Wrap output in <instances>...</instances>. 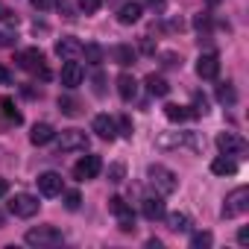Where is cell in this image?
Listing matches in <instances>:
<instances>
[{"label": "cell", "instance_id": "cell-19", "mask_svg": "<svg viewBox=\"0 0 249 249\" xmlns=\"http://www.w3.org/2000/svg\"><path fill=\"white\" fill-rule=\"evenodd\" d=\"M144 85H147V91H150L153 97H167V94H170L167 79H164V76H159V73H150V76L144 79Z\"/></svg>", "mask_w": 249, "mask_h": 249}, {"label": "cell", "instance_id": "cell-32", "mask_svg": "<svg viewBox=\"0 0 249 249\" xmlns=\"http://www.w3.org/2000/svg\"><path fill=\"white\" fill-rule=\"evenodd\" d=\"M100 6H103V0H79V9H82L85 15H94Z\"/></svg>", "mask_w": 249, "mask_h": 249}, {"label": "cell", "instance_id": "cell-33", "mask_svg": "<svg viewBox=\"0 0 249 249\" xmlns=\"http://www.w3.org/2000/svg\"><path fill=\"white\" fill-rule=\"evenodd\" d=\"M194 114H208V100L199 97V94L194 97V111H191V117H194Z\"/></svg>", "mask_w": 249, "mask_h": 249}, {"label": "cell", "instance_id": "cell-21", "mask_svg": "<svg viewBox=\"0 0 249 249\" xmlns=\"http://www.w3.org/2000/svg\"><path fill=\"white\" fill-rule=\"evenodd\" d=\"M211 173H214V176H231V173H237V164H234L231 159L220 156V159L211 161Z\"/></svg>", "mask_w": 249, "mask_h": 249}, {"label": "cell", "instance_id": "cell-2", "mask_svg": "<svg viewBox=\"0 0 249 249\" xmlns=\"http://www.w3.org/2000/svg\"><path fill=\"white\" fill-rule=\"evenodd\" d=\"M147 179H150V185H153L159 194H173V191L179 188L176 173H173L170 167H164V164H150V167H147Z\"/></svg>", "mask_w": 249, "mask_h": 249}, {"label": "cell", "instance_id": "cell-35", "mask_svg": "<svg viewBox=\"0 0 249 249\" xmlns=\"http://www.w3.org/2000/svg\"><path fill=\"white\" fill-rule=\"evenodd\" d=\"M117 129H120L123 138H132V120H129V117H120V120H117Z\"/></svg>", "mask_w": 249, "mask_h": 249}, {"label": "cell", "instance_id": "cell-43", "mask_svg": "<svg viewBox=\"0 0 249 249\" xmlns=\"http://www.w3.org/2000/svg\"><path fill=\"white\" fill-rule=\"evenodd\" d=\"M237 243H240V246L249 243V229H240V231H237Z\"/></svg>", "mask_w": 249, "mask_h": 249}, {"label": "cell", "instance_id": "cell-8", "mask_svg": "<svg viewBox=\"0 0 249 249\" xmlns=\"http://www.w3.org/2000/svg\"><path fill=\"white\" fill-rule=\"evenodd\" d=\"M38 199L33 196V194H15L12 196V202H9V211L15 214V217H36L38 214Z\"/></svg>", "mask_w": 249, "mask_h": 249}, {"label": "cell", "instance_id": "cell-30", "mask_svg": "<svg viewBox=\"0 0 249 249\" xmlns=\"http://www.w3.org/2000/svg\"><path fill=\"white\" fill-rule=\"evenodd\" d=\"M0 24H6V27H18V15H15L6 3H0Z\"/></svg>", "mask_w": 249, "mask_h": 249}, {"label": "cell", "instance_id": "cell-42", "mask_svg": "<svg viewBox=\"0 0 249 249\" xmlns=\"http://www.w3.org/2000/svg\"><path fill=\"white\" fill-rule=\"evenodd\" d=\"M164 65H167V68H176V65H182V59H179L176 53H164Z\"/></svg>", "mask_w": 249, "mask_h": 249}, {"label": "cell", "instance_id": "cell-14", "mask_svg": "<svg viewBox=\"0 0 249 249\" xmlns=\"http://www.w3.org/2000/svg\"><path fill=\"white\" fill-rule=\"evenodd\" d=\"M36 182H38V191H41L44 196H56V194H62V176H59V173H53V170L41 173Z\"/></svg>", "mask_w": 249, "mask_h": 249}, {"label": "cell", "instance_id": "cell-23", "mask_svg": "<svg viewBox=\"0 0 249 249\" xmlns=\"http://www.w3.org/2000/svg\"><path fill=\"white\" fill-rule=\"evenodd\" d=\"M164 114H167V120H170V123H185V120L191 117V111H188V106H176V103H170V106H164Z\"/></svg>", "mask_w": 249, "mask_h": 249}, {"label": "cell", "instance_id": "cell-45", "mask_svg": "<svg viewBox=\"0 0 249 249\" xmlns=\"http://www.w3.org/2000/svg\"><path fill=\"white\" fill-rule=\"evenodd\" d=\"M147 3H150L153 9H164V0H147Z\"/></svg>", "mask_w": 249, "mask_h": 249}, {"label": "cell", "instance_id": "cell-28", "mask_svg": "<svg viewBox=\"0 0 249 249\" xmlns=\"http://www.w3.org/2000/svg\"><path fill=\"white\" fill-rule=\"evenodd\" d=\"M82 53H85V59H88L91 65H100V62H103V47H100V44H85Z\"/></svg>", "mask_w": 249, "mask_h": 249}, {"label": "cell", "instance_id": "cell-18", "mask_svg": "<svg viewBox=\"0 0 249 249\" xmlns=\"http://www.w3.org/2000/svg\"><path fill=\"white\" fill-rule=\"evenodd\" d=\"M141 15H144L141 3H126V6L117 12V21H120L123 27H132V24H138V21H141Z\"/></svg>", "mask_w": 249, "mask_h": 249}, {"label": "cell", "instance_id": "cell-7", "mask_svg": "<svg viewBox=\"0 0 249 249\" xmlns=\"http://www.w3.org/2000/svg\"><path fill=\"white\" fill-rule=\"evenodd\" d=\"M100 170H103V159H100V156H85V159H79V161L73 164V176H76L79 182L97 179Z\"/></svg>", "mask_w": 249, "mask_h": 249}, {"label": "cell", "instance_id": "cell-41", "mask_svg": "<svg viewBox=\"0 0 249 249\" xmlns=\"http://www.w3.org/2000/svg\"><path fill=\"white\" fill-rule=\"evenodd\" d=\"M0 85H12V73H9V68H3V65H0Z\"/></svg>", "mask_w": 249, "mask_h": 249}, {"label": "cell", "instance_id": "cell-39", "mask_svg": "<svg viewBox=\"0 0 249 249\" xmlns=\"http://www.w3.org/2000/svg\"><path fill=\"white\" fill-rule=\"evenodd\" d=\"M141 50H144L147 56H153V53H156V44H153V38H147V36H144V38H141Z\"/></svg>", "mask_w": 249, "mask_h": 249}, {"label": "cell", "instance_id": "cell-3", "mask_svg": "<svg viewBox=\"0 0 249 249\" xmlns=\"http://www.w3.org/2000/svg\"><path fill=\"white\" fill-rule=\"evenodd\" d=\"M24 240L30 243V246H59V243H65V234L56 229V226H36V229H30L27 234H24Z\"/></svg>", "mask_w": 249, "mask_h": 249}, {"label": "cell", "instance_id": "cell-6", "mask_svg": "<svg viewBox=\"0 0 249 249\" xmlns=\"http://www.w3.org/2000/svg\"><path fill=\"white\" fill-rule=\"evenodd\" d=\"M108 211L111 214H117V226H120V231H135V217H132V208L123 202L120 196H111L108 199Z\"/></svg>", "mask_w": 249, "mask_h": 249}, {"label": "cell", "instance_id": "cell-37", "mask_svg": "<svg viewBox=\"0 0 249 249\" xmlns=\"http://www.w3.org/2000/svg\"><path fill=\"white\" fill-rule=\"evenodd\" d=\"M94 94H97V97H103V94H106V76H103V73H97V76H94Z\"/></svg>", "mask_w": 249, "mask_h": 249}, {"label": "cell", "instance_id": "cell-46", "mask_svg": "<svg viewBox=\"0 0 249 249\" xmlns=\"http://www.w3.org/2000/svg\"><path fill=\"white\" fill-rule=\"evenodd\" d=\"M6 191H9V182H6V179H0V196H6Z\"/></svg>", "mask_w": 249, "mask_h": 249}, {"label": "cell", "instance_id": "cell-44", "mask_svg": "<svg viewBox=\"0 0 249 249\" xmlns=\"http://www.w3.org/2000/svg\"><path fill=\"white\" fill-rule=\"evenodd\" d=\"M147 249H161V240H156V237H153V240H147Z\"/></svg>", "mask_w": 249, "mask_h": 249}, {"label": "cell", "instance_id": "cell-26", "mask_svg": "<svg viewBox=\"0 0 249 249\" xmlns=\"http://www.w3.org/2000/svg\"><path fill=\"white\" fill-rule=\"evenodd\" d=\"M0 111H3V117H6V120H12L15 126H18L21 120H24V117H21V111L15 108V103H12L9 97H3V100H0Z\"/></svg>", "mask_w": 249, "mask_h": 249}, {"label": "cell", "instance_id": "cell-36", "mask_svg": "<svg viewBox=\"0 0 249 249\" xmlns=\"http://www.w3.org/2000/svg\"><path fill=\"white\" fill-rule=\"evenodd\" d=\"M123 173H126L123 164H111L108 167V182H123Z\"/></svg>", "mask_w": 249, "mask_h": 249}, {"label": "cell", "instance_id": "cell-16", "mask_svg": "<svg viewBox=\"0 0 249 249\" xmlns=\"http://www.w3.org/2000/svg\"><path fill=\"white\" fill-rule=\"evenodd\" d=\"M117 94H120V100H123V103L135 100V94H138V82H135V76L120 73V76H117Z\"/></svg>", "mask_w": 249, "mask_h": 249}, {"label": "cell", "instance_id": "cell-40", "mask_svg": "<svg viewBox=\"0 0 249 249\" xmlns=\"http://www.w3.org/2000/svg\"><path fill=\"white\" fill-rule=\"evenodd\" d=\"M0 47H15V36L12 33H0Z\"/></svg>", "mask_w": 249, "mask_h": 249}, {"label": "cell", "instance_id": "cell-24", "mask_svg": "<svg viewBox=\"0 0 249 249\" xmlns=\"http://www.w3.org/2000/svg\"><path fill=\"white\" fill-rule=\"evenodd\" d=\"M167 229L170 231H191V217L182 214V211H176V214L167 217Z\"/></svg>", "mask_w": 249, "mask_h": 249}, {"label": "cell", "instance_id": "cell-22", "mask_svg": "<svg viewBox=\"0 0 249 249\" xmlns=\"http://www.w3.org/2000/svg\"><path fill=\"white\" fill-rule=\"evenodd\" d=\"M114 62H117L120 68L135 65V50H132L129 44H117V47H114Z\"/></svg>", "mask_w": 249, "mask_h": 249}, {"label": "cell", "instance_id": "cell-38", "mask_svg": "<svg viewBox=\"0 0 249 249\" xmlns=\"http://www.w3.org/2000/svg\"><path fill=\"white\" fill-rule=\"evenodd\" d=\"M56 9H59L65 18H76V15H73V6H71V3H65V0H59V3H56Z\"/></svg>", "mask_w": 249, "mask_h": 249}, {"label": "cell", "instance_id": "cell-4", "mask_svg": "<svg viewBox=\"0 0 249 249\" xmlns=\"http://www.w3.org/2000/svg\"><path fill=\"white\" fill-rule=\"evenodd\" d=\"M246 211H249V188H234L223 202V217L231 220V217H240Z\"/></svg>", "mask_w": 249, "mask_h": 249}, {"label": "cell", "instance_id": "cell-9", "mask_svg": "<svg viewBox=\"0 0 249 249\" xmlns=\"http://www.w3.org/2000/svg\"><path fill=\"white\" fill-rule=\"evenodd\" d=\"M217 150H220L223 156H240V153L246 150V144H243V138L234 135V132H220V135H217Z\"/></svg>", "mask_w": 249, "mask_h": 249}, {"label": "cell", "instance_id": "cell-12", "mask_svg": "<svg viewBox=\"0 0 249 249\" xmlns=\"http://www.w3.org/2000/svg\"><path fill=\"white\" fill-rule=\"evenodd\" d=\"M82 76H85V71H82V65H79L76 59H68V62L62 65V85H65V88L82 85Z\"/></svg>", "mask_w": 249, "mask_h": 249}, {"label": "cell", "instance_id": "cell-11", "mask_svg": "<svg viewBox=\"0 0 249 249\" xmlns=\"http://www.w3.org/2000/svg\"><path fill=\"white\" fill-rule=\"evenodd\" d=\"M196 73L202 79H217V73H220V56L217 53H202L196 59Z\"/></svg>", "mask_w": 249, "mask_h": 249}, {"label": "cell", "instance_id": "cell-27", "mask_svg": "<svg viewBox=\"0 0 249 249\" xmlns=\"http://www.w3.org/2000/svg\"><path fill=\"white\" fill-rule=\"evenodd\" d=\"M59 111L68 114V117H73V114H79V103L73 97H59Z\"/></svg>", "mask_w": 249, "mask_h": 249}, {"label": "cell", "instance_id": "cell-25", "mask_svg": "<svg viewBox=\"0 0 249 249\" xmlns=\"http://www.w3.org/2000/svg\"><path fill=\"white\" fill-rule=\"evenodd\" d=\"M217 100L226 103V106H234L237 103V91L231 88V82H220L217 85Z\"/></svg>", "mask_w": 249, "mask_h": 249}, {"label": "cell", "instance_id": "cell-17", "mask_svg": "<svg viewBox=\"0 0 249 249\" xmlns=\"http://www.w3.org/2000/svg\"><path fill=\"white\" fill-rule=\"evenodd\" d=\"M53 138H56V129L50 126V123H36L33 132H30V141H33L36 147H44V144H50Z\"/></svg>", "mask_w": 249, "mask_h": 249}, {"label": "cell", "instance_id": "cell-15", "mask_svg": "<svg viewBox=\"0 0 249 249\" xmlns=\"http://www.w3.org/2000/svg\"><path fill=\"white\" fill-rule=\"evenodd\" d=\"M156 144H159V150H179V147H185V144H188V147H196V144H194V141H191V138H188L185 132H170V135H159V141H156Z\"/></svg>", "mask_w": 249, "mask_h": 249}, {"label": "cell", "instance_id": "cell-20", "mask_svg": "<svg viewBox=\"0 0 249 249\" xmlns=\"http://www.w3.org/2000/svg\"><path fill=\"white\" fill-rule=\"evenodd\" d=\"M141 211H144L147 220H159V217H164V202H161L159 196H147V199L141 202Z\"/></svg>", "mask_w": 249, "mask_h": 249}, {"label": "cell", "instance_id": "cell-13", "mask_svg": "<svg viewBox=\"0 0 249 249\" xmlns=\"http://www.w3.org/2000/svg\"><path fill=\"white\" fill-rule=\"evenodd\" d=\"M91 129H94L103 141H114V135H117V123H114L108 114H97L94 123H91Z\"/></svg>", "mask_w": 249, "mask_h": 249}, {"label": "cell", "instance_id": "cell-5", "mask_svg": "<svg viewBox=\"0 0 249 249\" xmlns=\"http://www.w3.org/2000/svg\"><path fill=\"white\" fill-rule=\"evenodd\" d=\"M88 135L82 132V129H65L62 135H59V153H85L88 150Z\"/></svg>", "mask_w": 249, "mask_h": 249}, {"label": "cell", "instance_id": "cell-29", "mask_svg": "<svg viewBox=\"0 0 249 249\" xmlns=\"http://www.w3.org/2000/svg\"><path fill=\"white\" fill-rule=\"evenodd\" d=\"M211 243H214L211 231H199V234H194V237H191V246H194V249H208Z\"/></svg>", "mask_w": 249, "mask_h": 249}, {"label": "cell", "instance_id": "cell-34", "mask_svg": "<svg viewBox=\"0 0 249 249\" xmlns=\"http://www.w3.org/2000/svg\"><path fill=\"white\" fill-rule=\"evenodd\" d=\"M30 3H33V9H38V12H50V9H56L59 0H30Z\"/></svg>", "mask_w": 249, "mask_h": 249}, {"label": "cell", "instance_id": "cell-31", "mask_svg": "<svg viewBox=\"0 0 249 249\" xmlns=\"http://www.w3.org/2000/svg\"><path fill=\"white\" fill-rule=\"evenodd\" d=\"M79 202H82V196H79L76 191H68V194H65V208H68V211H76Z\"/></svg>", "mask_w": 249, "mask_h": 249}, {"label": "cell", "instance_id": "cell-10", "mask_svg": "<svg viewBox=\"0 0 249 249\" xmlns=\"http://www.w3.org/2000/svg\"><path fill=\"white\" fill-rule=\"evenodd\" d=\"M56 56L59 59H79L82 56V41L79 38H73V36H62L59 41H56Z\"/></svg>", "mask_w": 249, "mask_h": 249}, {"label": "cell", "instance_id": "cell-1", "mask_svg": "<svg viewBox=\"0 0 249 249\" xmlns=\"http://www.w3.org/2000/svg\"><path fill=\"white\" fill-rule=\"evenodd\" d=\"M15 62H18V68H24V71H30V73H36V76H41L44 82L50 79V68H47V62H44V53H41L38 47H30V50H21V53L15 56Z\"/></svg>", "mask_w": 249, "mask_h": 249}]
</instances>
